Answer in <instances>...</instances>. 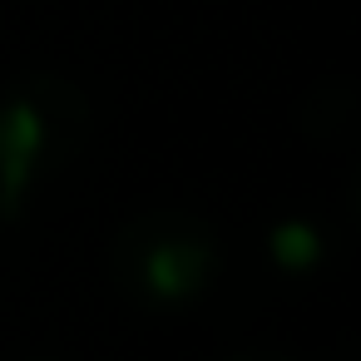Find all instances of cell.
<instances>
[{"mask_svg":"<svg viewBox=\"0 0 361 361\" xmlns=\"http://www.w3.org/2000/svg\"><path fill=\"white\" fill-rule=\"evenodd\" d=\"M45 139H50V114L40 109L35 94H11L0 104V213L6 218H16L20 208Z\"/></svg>","mask_w":361,"mask_h":361,"instance_id":"7a4b0ae2","label":"cell"},{"mask_svg":"<svg viewBox=\"0 0 361 361\" xmlns=\"http://www.w3.org/2000/svg\"><path fill=\"white\" fill-rule=\"evenodd\" d=\"M317 247H312V238L302 233V228H282L277 233V257H287V262H302V257H312Z\"/></svg>","mask_w":361,"mask_h":361,"instance_id":"3957f363","label":"cell"},{"mask_svg":"<svg viewBox=\"0 0 361 361\" xmlns=\"http://www.w3.org/2000/svg\"><path fill=\"white\" fill-rule=\"evenodd\" d=\"M218 262L213 233L183 213H154L119 238V272L134 297L149 302H188Z\"/></svg>","mask_w":361,"mask_h":361,"instance_id":"6da1fadb","label":"cell"}]
</instances>
